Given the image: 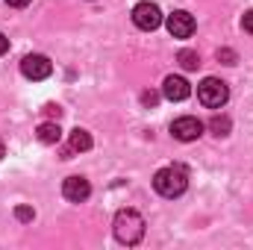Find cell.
<instances>
[{"label": "cell", "instance_id": "3957f363", "mask_svg": "<svg viewBox=\"0 0 253 250\" xmlns=\"http://www.w3.org/2000/svg\"><path fill=\"white\" fill-rule=\"evenodd\" d=\"M197 100L206 106V109H221L227 100H230V88L224 80L218 77H206L200 85H197Z\"/></svg>", "mask_w": 253, "mask_h": 250}, {"label": "cell", "instance_id": "4fadbf2b", "mask_svg": "<svg viewBox=\"0 0 253 250\" xmlns=\"http://www.w3.org/2000/svg\"><path fill=\"white\" fill-rule=\"evenodd\" d=\"M209 129H212L215 135H227V132H230V118H224V115H215V118L209 121Z\"/></svg>", "mask_w": 253, "mask_h": 250}, {"label": "cell", "instance_id": "277c9868", "mask_svg": "<svg viewBox=\"0 0 253 250\" xmlns=\"http://www.w3.org/2000/svg\"><path fill=\"white\" fill-rule=\"evenodd\" d=\"M132 24H135L138 30H144V33L156 30V27L162 24V12H159V6L150 3V0L135 3V9H132Z\"/></svg>", "mask_w": 253, "mask_h": 250}, {"label": "cell", "instance_id": "30bf717a", "mask_svg": "<svg viewBox=\"0 0 253 250\" xmlns=\"http://www.w3.org/2000/svg\"><path fill=\"white\" fill-rule=\"evenodd\" d=\"M91 144H94V141H91L88 129H80V126H77V129L71 132V150H80V153H83V150H91Z\"/></svg>", "mask_w": 253, "mask_h": 250}, {"label": "cell", "instance_id": "6da1fadb", "mask_svg": "<svg viewBox=\"0 0 253 250\" xmlns=\"http://www.w3.org/2000/svg\"><path fill=\"white\" fill-rule=\"evenodd\" d=\"M153 188H156L162 197H180V194L189 188V174H186V168H183V165H168V168L156 171Z\"/></svg>", "mask_w": 253, "mask_h": 250}, {"label": "cell", "instance_id": "ac0fdd59", "mask_svg": "<svg viewBox=\"0 0 253 250\" xmlns=\"http://www.w3.org/2000/svg\"><path fill=\"white\" fill-rule=\"evenodd\" d=\"M33 0H6V6H15V9H24V6H30Z\"/></svg>", "mask_w": 253, "mask_h": 250}, {"label": "cell", "instance_id": "e0dca14e", "mask_svg": "<svg viewBox=\"0 0 253 250\" xmlns=\"http://www.w3.org/2000/svg\"><path fill=\"white\" fill-rule=\"evenodd\" d=\"M242 27H245V33H251V36H253V9H251V12H245V18H242Z\"/></svg>", "mask_w": 253, "mask_h": 250}, {"label": "cell", "instance_id": "52a82bcc", "mask_svg": "<svg viewBox=\"0 0 253 250\" xmlns=\"http://www.w3.org/2000/svg\"><path fill=\"white\" fill-rule=\"evenodd\" d=\"M165 24H168V33H171L174 39H189L191 33H194V18H191L186 9H177V12H171Z\"/></svg>", "mask_w": 253, "mask_h": 250}, {"label": "cell", "instance_id": "9c48e42d", "mask_svg": "<svg viewBox=\"0 0 253 250\" xmlns=\"http://www.w3.org/2000/svg\"><path fill=\"white\" fill-rule=\"evenodd\" d=\"M162 94L168 97V100H174V103H180V100H186L191 94V85L186 77H165V83H162Z\"/></svg>", "mask_w": 253, "mask_h": 250}, {"label": "cell", "instance_id": "d6986e66", "mask_svg": "<svg viewBox=\"0 0 253 250\" xmlns=\"http://www.w3.org/2000/svg\"><path fill=\"white\" fill-rule=\"evenodd\" d=\"M44 112H47V115H53V118H59V115H62V109H59V106H53V103H50V106H44Z\"/></svg>", "mask_w": 253, "mask_h": 250}, {"label": "cell", "instance_id": "7c38bea8", "mask_svg": "<svg viewBox=\"0 0 253 250\" xmlns=\"http://www.w3.org/2000/svg\"><path fill=\"white\" fill-rule=\"evenodd\" d=\"M177 62L183 65L186 71H197V68H200V56H197L194 50H180V56H177Z\"/></svg>", "mask_w": 253, "mask_h": 250}, {"label": "cell", "instance_id": "5bb4252c", "mask_svg": "<svg viewBox=\"0 0 253 250\" xmlns=\"http://www.w3.org/2000/svg\"><path fill=\"white\" fill-rule=\"evenodd\" d=\"M15 215H18V221H33V218H36V212H33L30 206H18Z\"/></svg>", "mask_w": 253, "mask_h": 250}, {"label": "cell", "instance_id": "2e32d148", "mask_svg": "<svg viewBox=\"0 0 253 250\" xmlns=\"http://www.w3.org/2000/svg\"><path fill=\"white\" fill-rule=\"evenodd\" d=\"M141 103H144V106H156V103H159V94H153V91H144V94H141Z\"/></svg>", "mask_w": 253, "mask_h": 250}, {"label": "cell", "instance_id": "7a4b0ae2", "mask_svg": "<svg viewBox=\"0 0 253 250\" xmlns=\"http://www.w3.org/2000/svg\"><path fill=\"white\" fill-rule=\"evenodd\" d=\"M115 239L121 245H138L144 239V218L135 209H121L115 215Z\"/></svg>", "mask_w": 253, "mask_h": 250}, {"label": "cell", "instance_id": "5b68a950", "mask_svg": "<svg viewBox=\"0 0 253 250\" xmlns=\"http://www.w3.org/2000/svg\"><path fill=\"white\" fill-rule=\"evenodd\" d=\"M21 74L27 80H47L53 74V62L47 56H42V53H30V56L21 59Z\"/></svg>", "mask_w": 253, "mask_h": 250}, {"label": "cell", "instance_id": "ba28073f", "mask_svg": "<svg viewBox=\"0 0 253 250\" xmlns=\"http://www.w3.org/2000/svg\"><path fill=\"white\" fill-rule=\"evenodd\" d=\"M62 194H65V200H71V203H83V200H88L91 186H88L85 177H68L62 183Z\"/></svg>", "mask_w": 253, "mask_h": 250}, {"label": "cell", "instance_id": "9a60e30c", "mask_svg": "<svg viewBox=\"0 0 253 250\" xmlns=\"http://www.w3.org/2000/svg\"><path fill=\"white\" fill-rule=\"evenodd\" d=\"M218 59L224 65H236V53H233L230 47H224V50H218Z\"/></svg>", "mask_w": 253, "mask_h": 250}, {"label": "cell", "instance_id": "8fae6325", "mask_svg": "<svg viewBox=\"0 0 253 250\" xmlns=\"http://www.w3.org/2000/svg\"><path fill=\"white\" fill-rule=\"evenodd\" d=\"M59 138H62V129L59 124H42L39 126V141H44V144H59Z\"/></svg>", "mask_w": 253, "mask_h": 250}, {"label": "cell", "instance_id": "44dd1931", "mask_svg": "<svg viewBox=\"0 0 253 250\" xmlns=\"http://www.w3.org/2000/svg\"><path fill=\"white\" fill-rule=\"evenodd\" d=\"M3 156H6V147H3V141H0V159H3Z\"/></svg>", "mask_w": 253, "mask_h": 250}, {"label": "cell", "instance_id": "ffe728a7", "mask_svg": "<svg viewBox=\"0 0 253 250\" xmlns=\"http://www.w3.org/2000/svg\"><path fill=\"white\" fill-rule=\"evenodd\" d=\"M6 50H9V39H6V36H3V33H0V56H3V53H6Z\"/></svg>", "mask_w": 253, "mask_h": 250}, {"label": "cell", "instance_id": "8992f818", "mask_svg": "<svg viewBox=\"0 0 253 250\" xmlns=\"http://www.w3.org/2000/svg\"><path fill=\"white\" fill-rule=\"evenodd\" d=\"M171 135L177 141H194V138L203 135V121H197L194 115H183L171 124Z\"/></svg>", "mask_w": 253, "mask_h": 250}]
</instances>
